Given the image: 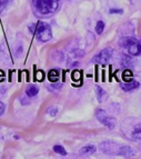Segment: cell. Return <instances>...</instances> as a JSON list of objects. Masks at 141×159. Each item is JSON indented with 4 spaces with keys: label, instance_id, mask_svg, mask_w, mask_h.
I'll use <instances>...</instances> for the list:
<instances>
[{
    "label": "cell",
    "instance_id": "cell-14",
    "mask_svg": "<svg viewBox=\"0 0 141 159\" xmlns=\"http://www.w3.org/2000/svg\"><path fill=\"white\" fill-rule=\"evenodd\" d=\"M132 137L134 138V139H141V125H139L136 129L133 130Z\"/></svg>",
    "mask_w": 141,
    "mask_h": 159
},
{
    "label": "cell",
    "instance_id": "cell-12",
    "mask_svg": "<svg viewBox=\"0 0 141 159\" xmlns=\"http://www.w3.org/2000/svg\"><path fill=\"white\" fill-rule=\"evenodd\" d=\"M122 79L125 80L126 82H129V81H132L133 80V75H132V71L127 69L125 71L122 72Z\"/></svg>",
    "mask_w": 141,
    "mask_h": 159
},
{
    "label": "cell",
    "instance_id": "cell-7",
    "mask_svg": "<svg viewBox=\"0 0 141 159\" xmlns=\"http://www.w3.org/2000/svg\"><path fill=\"white\" fill-rule=\"evenodd\" d=\"M119 155L120 156H123V157H131L134 155V152L136 151L133 150L132 148H130V147L128 146H125V147H121V148L119 149Z\"/></svg>",
    "mask_w": 141,
    "mask_h": 159
},
{
    "label": "cell",
    "instance_id": "cell-2",
    "mask_svg": "<svg viewBox=\"0 0 141 159\" xmlns=\"http://www.w3.org/2000/svg\"><path fill=\"white\" fill-rule=\"evenodd\" d=\"M121 47L128 49L129 55L131 56H139L141 55V41L137 40L133 37H125L120 41Z\"/></svg>",
    "mask_w": 141,
    "mask_h": 159
},
{
    "label": "cell",
    "instance_id": "cell-23",
    "mask_svg": "<svg viewBox=\"0 0 141 159\" xmlns=\"http://www.w3.org/2000/svg\"><path fill=\"white\" fill-rule=\"evenodd\" d=\"M0 1H2V2H7V1H9V0H0Z\"/></svg>",
    "mask_w": 141,
    "mask_h": 159
},
{
    "label": "cell",
    "instance_id": "cell-18",
    "mask_svg": "<svg viewBox=\"0 0 141 159\" xmlns=\"http://www.w3.org/2000/svg\"><path fill=\"white\" fill-rule=\"evenodd\" d=\"M43 78H45V75H43V72L41 70H39V71H37L35 74V79L38 80V81H42Z\"/></svg>",
    "mask_w": 141,
    "mask_h": 159
},
{
    "label": "cell",
    "instance_id": "cell-8",
    "mask_svg": "<svg viewBox=\"0 0 141 159\" xmlns=\"http://www.w3.org/2000/svg\"><path fill=\"white\" fill-rule=\"evenodd\" d=\"M96 93H97V98H98L99 102H104V101L107 99V97H108L106 91H104L101 87H99V86L96 87Z\"/></svg>",
    "mask_w": 141,
    "mask_h": 159
},
{
    "label": "cell",
    "instance_id": "cell-3",
    "mask_svg": "<svg viewBox=\"0 0 141 159\" xmlns=\"http://www.w3.org/2000/svg\"><path fill=\"white\" fill-rule=\"evenodd\" d=\"M35 34H36V37H37V39L39 40V41H42V43L49 41V40L51 39V37H52V32H51L50 26L43 21L37 22Z\"/></svg>",
    "mask_w": 141,
    "mask_h": 159
},
{
    "label": "cell",
    "instance_id": "cell-20",
    "mask_svg": "<svg viewBox=\"0 0 141 159\" xmlns=\"http://www.w3.org/2000/svg\"><path fill=\"white\" fill-rule=\"evenodd\" d=\"M3 111H5V105H3V103L0 101V116L3 114Z\"/></svg>",
    "mask_w": 141,
    "mask_h": 159
},
{
    "label": "cell",
    "instance_id": "cell-11",
    "mask_svg": "<svg viewBox=\"0 0 141 159\" xmlns=\"http://www.w3.org/2000/svg\"><path fill=\"white\" fill-rule=\"evenodd\" d=\"M38 91H39L38 87H36V86H29V87L27 88L26 93L28 97H35V96L38 93Z\"/></svg>",
    "mask_w": 141,
    "mask_h": 159
},
{
    "label": "cell",
    "instance_id": "cell-13",
    "mask_svg": "<svg viewBox=\"0 0 141 159\" xmlns=\"http://www.w3.org/2000/svg\"><path fill=\"white\" fill-rule=\"evenodd\" d=\"M53 150L56 151L57 154L62 155V156H66V155H67L66 149H64L62 146H60V145H56V146H53Z\"/></svg>",
    "mask_w": 141,
    "mask_h": 159
},
{
    "label": "cell",
    "instance_id": "cell-17",
    "mask_svg": "<svg viewBox=\"0 0 141 159\" xmlns=\"http://www.w3.org/2000/svg\"><path fill=\"white\" fill-rule=\"evenodd\" d=\"M122 65L125 67H130V66H132V60H131L129 57H127V56H125L122 58Z\"/></svg>",
    "mask_w": 141,
    "mask_h": 159
},
{
    "label": "cell",
    "instance_id": "cell-19",
    "mask_svg": "<svg viewBox=\"0 0 141 159\" xmlns=\"http://www.w3.org/2000/svg\"><path fill=\"white\" fill-rule=\"evenodd\" d=\"M122 13L123 11L121 10V9H111V10H110V13Z\"/></svg>",
    "mask_w": 141,
    "mask_h": 159
},
{
    "label": "cell",
    "instance_id": "cell-4",
    "mask_svg": "<svg viewBox=\"0 0 141 159\" xmlns=\"http://www.w3.org/2000/svg\"><path fill=\"white\" fill-rule=\"evenodd\" d=\"M96 117L102 125H104L109 129H113L116 127V125H117V120L115 118H112V117H109L107 115V112L104 110H101V109H98L96 111Z\"/></svg>",
    "mask_w": 141,
    "mask_h": 159
},
{
    "label": "cell",
    "instance_id": "cell-10",
    "mask_svg": "<svg viewBox=\"0 0 141 159\" xmlns=\"http://www.w3.org/2000/svg\"><path fill=\"white\" fill-rule=\"evenodd\" d=\"M48 78H49V80H50L51 82H53V84L58 81V79H59L58 70H56V69H52V70H50V71H49V74H48Z\"/></svg>",
    "mask_w": 141,
    "mask_h": 159
},
{
    "label": "cell",
    "instance_id": "cell-6",
    "mask_svg": "<svg viewBox=\"0 0 141 159\" xmlns=\"http://www.w3.org/2000/svg\"><path fill=\"white\" fill-rule=\"evenodd\" d=\"M139 86H140V84H139L138 81L132 80V81L122 84V85H121V88L123 89V91H132V90H134V89H137Z\"/></svg>",
    "mask_w": 141,
    "mask_h": 159
},
{
    "label": "cell",
    "instance_id": "cell-22",
    "mask_svg": "<svg viewBox=\"0 0 141 159\" xmlns=\"http://www.w3.org/2000/svg\"><path fill=\"white\" fill-rule=\"evenodd\" d=\"M5 79V72L2 70H0V81H2Z\"/></svg>",
    "mask_w": 141,
    "mask_h": 159
},
{
    "label": "cell",
    "instance_id": "cell-9",
    "mask_svg": "<svg viewBox=\"0 0 141 159\" xmlns=\"http://www.w3.org/2000/svg\"><path fill=\"white\" fill-rule=\"evenodd\" d=\"M79 152L81 155H91V154H93V152H96V147L92 146V145L86 146V147H83L82 149H80Z\"/></svg>",
    "mask_w": 141,
    "mask_h": 159
},
{
    "label": "cell",
    "instance_id": "cell-5",
    "mask_svg": "<svg viewBox=\"0 0 141 159\" xmlns=\"http://www.w3.org/2000/svg\"><path fill=\"white\" fill-rule=\"evenodd\" d=\"M112 55V49L111 48H106L104 50H101L99 53H97L96 56L93 57L92 61L93 62H97V64H106L107 61L111 58Z\"/></svg>",
    "mask_w": 141,
    "mask_h": 159
},
{
    "label": "cell",
    "instance_id": "cell-16",
    "mask_svg": "<svg viewBox=\"0 0 141 159\" xmlns=\"http://www.w3.org/2000/svg\"><path fill=\"white\" fill-rule=\"evenodd\" d=\"M104 21H98L97 22V26H96V31L98 34H102V31H104Z\"/></svg>",
    "mask_w": 141,
    "mask_h": 159
},
{
    "label": "cell",
    "instance_id": "cell-1",
    "mask_svg": "<svg viewBox=\"0 0 141 159\" xmlns=\"http://www.w3.org/2000/svg\"><path fill=\"white\" fill-rule=\"evenodd\" d=\"M38 12L42 15H49L57 10L59 0H32Z\"/></svg>",
    "mask_w": 141,
    "mask_h": 159
},
{
    "label": "cell",
    "instance_id": "cell-21",
    "mask_svg": "<svg viewBox=\"0 0 141 159\" xmlns=\"http://www.w3.org/2000/svg\"><path fill=\"white\" fill-rule=\"evenodd\" d=\"M49 114H50L51 116H56L57 109H50V110H49Z\"/></svg>",
    "mask_w": 141,
    "mask_h": 159
},
{
    "label": "cell",
    "instance_id": "cell-15",
    "mask_svg": "<svg viewBox=\"0 0 141 159\" xmlns=\"http://www.w3.org/2000/svg\"><path fill=\"white\" fill-rule=\"evenodd\" d=\"M71 77H72V79H73V81H80V80H81V71L75 70V71L72 72Z\"/></svg>",
    "mask_w": 141,
    "mask_h": 159
}]
</instances>
